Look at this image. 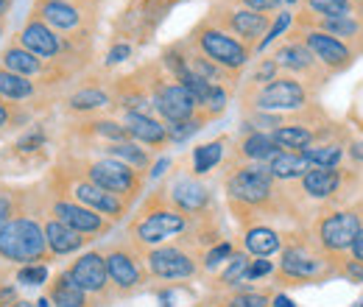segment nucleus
<instances>
[{
  "label": "nucleus",
  "instance_id": "f257e3e1",
  "mask_svg": "<svg viewBox=\"0 0 363 307\" xmlns=\"http://www.w3.org/2000/svg\"><path fill=\"white\" fill-rule=\"evenodd\" d=\"M279 252L282 257L274 271L279 285H321L338 277V257L327 255L311 232L291 235Z\"/></svg>",
  "mask_w": 363,
  "mask_h": 307
},
{
  "label": "nucleus",
  "instance_id": "f03ea898",
  "mask_svg": "<svg viewBox=\"0 0 363 307\" xmlns=\"http://www.w3.org/2000/svg\"><path fill=\"white\" fill-rule=\"evenodd\" d=\"M227 199L238 218L249 226V216L274 213L279 207V190L269 162H243L227 176Z\"/></svg>",
  "mask_w": 363,
  "mask_h": 307
},
{
  "label": "nucleus",
  "instance_id": "7ed1b4c3",
  "mask_svg": "<svg viewBox=\"0 0 363 307\" xmlns=\"http://www.w3.org/2000/svg\"><path fill=\"white\" fill-rule=\"evenodd\" d=\"M187 226H190V218L182 216L171 204L165 190H160L145 201L143 213L132 221V240L143 249H154V246L168 243L171 238L184 235Z\"/></svg>",
  "mask_w": 363,
  "mask_h": 307
},
{
  "label": "nucleus",
  "instance_id": "20e7f679",
  "mask_svg": "<svg viewBox=\"0 0 363 307\" xmlns=\"http://www.w3.org/2000/svg\"><path fill=\"white\" fill-rule=\"evenodd\" d=\"M48 257L50 252L40 221H34L31 216H17L6 223V229L0 232V260L31 265L48 263Z\"/></svg>",
  "mask_w": 363,
  "mask_h": 307
},
{
  "label": "nucleus",
  "instance_id": "39448f33",
  "mask_svg": "<svg viewBox=\"0 0 363 307\" xmlns=\"http://www.w3.org/2000/svg\"><path fill=\"white\" fill-rule=\"evenodd\" d=\"M104 263H106V277L109 285L118 296H129L137 294L145 282H148V268H145V249L137 246L135 240H121L112 243L104 252Z\"/></svg>",
  "mask_w": 363,
  "mask_h": 307
},
{
  "label": "nucleus",
  "instance_id": "423d86ee",
  "mask_svg": "<svg viewBox=\"0 0 363 307\" xmlns=\"http://www.w3.org/2000/svg\"><path fill=\"white\" fill-rule=\"evenodd\" d=\"M363 218L355 207H335V210H327L321 213L313 223V238L318 240V246L327 252V255H347L355 235L361 232Z\"/></svg>",
  "mask_w": 363,
  "mask_h": 307
},
{
  "label": "nucleus",
  "instance_id": "0eeeda50",
  "mask_svg": "<svg viewBox=\"0 0 363 307\" xmlns=\"http://www.w3.org/2000/svg\"><path fill=\"white\" fill-rule=\"evenodd\" d=\"M84 179H90L92 184H98L101 190L123 199L126 204H132L140 190H143V174L135 171L132 165L115 160V157H101L84 165Z\"/></svg>",
  "mask_w": 363,
  "mask_h": 307
},
{
  "label": "nucleus",
  "instance_id": "6e6552de",
  "mask_svg": "<svg viewBox=\"0 0 363 307\" xmlns=\"http://www.w3.org/2000/svg\"><path fill=\"white\" fill-rule=\"evenodd\" d=\"M193 43L199 45V53L207 56L213 65H218L221 70L235 73L240 70L246 62H249V48L235 40L232 34H227L221 26H210V23H201L193 34Z\"/></svg>",
  "mask_w": 363,
  "mask_h": 307
},
{
  "label": "nucleus",
  "instance_id": "1a4fd4ad",
  "mask_svg": "<svg viewBox=\"0 0 363 307\" xmlns=\"http://www.w3.org/2000/svg\"><path fill=\"white\" fill-rule=\"evenodd\" d=\"M145 268H148V277L154 279L179 282V279H193L201 271V263L190 249H184L179 243H162V246L145 249Z\"/></svg>",
  "mask_w": 363,
  "mask_h": 307
},
{
  "label": "nucleus",
  "instance_id": "9d476101",
  "mask_svg": "<svg viewBox=\"0 0 363 307\" xmlns=\"http://www.w3.org/2000/svg\"><path fill=\"white\" fill-rule=\"evenodd\" d=\"M255 106L260 112H296L308 106V89L294 76H277L266 87L257 89Z\"/></svg>",
  "mask_w": 363,
  "mask_h": 307
},
{
  "label": "nucleus",
  "instance_id": "9b49d317",
  "mask_svg": "<svg viewBox=\"0 0 363 307\" xmlns=\"http://www.w3.org/2000/svg\"><path fill=\"white\" fill-rule=\"evenodd\" d=\"M302 43L308 45V50L316 56V62L327 73H344L355 62V50L350 45L318 31V28H311V26L302 31Z\"/></svg>",
  "mask_w": 363,
  "mask_h": 307
},
{
  "label": "nucleus",
  "instance_id": "f8f14e48",
  "mask_svg": "<svg viewBox=\"0 0 363 307\" xmlns=\"http://www.w3.org/2000/svg\"><path fill=\"white\" fill-rule=\"evenodd\" d=\"M87 296H98V299H109L112 296V285H109V277H106V263H104V255L101 252H87L82 255L79 260L67 265L65 271Z\"/></svg>",
  "mask_w": 363,
  "mask_h": 307
},
{
  "label": "nucleus",
  "instance_id": "ddd939ff",
  "mask_svg": "<svg viewBox=\"0 0 363 307\" xmlns=\"http://www.w3.org/2000/svg\"><path fill=\"white\" fill-rule=\"evenodd\" d=\"M70 199L79 201V204H84V207H90L92 213L104 216L106 221H121L129 213V204L123 199L101 190L98 184H92L90 179H84V176H76L70 182Z\"/></svg>",
  "mask_w": 363,
  "mask_h": 307
},
{
  "label": "nucleus",
  "instance_id": "4468645a",
  "mask_svg": "<svg viewBox=\"0 0 363 307\" xmlns=\"http://www.w3.org/2000/svg\"><path fill=\"white\" fill-rule=\"evenodd\" d=\"M50 216L59 218L62 223H67L70 229L87 235V238H95V235H106L112 229V221H106L104 216L92 213L90 207L73 201V199H56L53 207H50Z\"/></svg>",
  "mask_w": 363,
  "mask_h": 307
},
{
  "label": "nucleus",
  "instance_id": "2eb2a0df",
  "mask_svg": "<svg viewBox=\"0 0 363 307\" xmlns=\"http://www.w3.org/2000/svg\"><path fill=\"white\" fill-rule=\"evenodd\" d=\"M154 109L171 126V123H182V121L196 118L199 104L182 84H157V89H154Z\"/></svg>",
  "mask_w": 363,
  "mask_h": 307
},
{
  "label": "nucleus",
  "instance_id": "dca6fc26",
  "mask_svg": "<svg viewBox=\"0 0 363 307\" xmlns=\"http://www.w3.org/2000/svg\"><path fill=\"white\" fill-rule=\"evenodd\" d=\"M168 199H171V204L179 210L182 216H187V218H199V216H204L213 207L210 187H204L201 182H196L190 176H182V179H177L168 187Z\"/></svg>",
  "mask_w": 363,
  "mask_h": 307
},
{
  "label": "nucleus",
  "instance_id": "f3484780",
  "mask_svg": "<svg viewBox=\"0 0 363 307\" xmlns=\"http://www.w3.org/2000/svg\"><path fill=\"white\" fill-rule=\"evenodd\" d=\"M347 184L344 168H311L299 179V187L313 201H335Z\"/></svg>",
  "mask_w": 363,
  "mask_h": 307
},
{
  "label": "nucleus",
  "instance_id": "a211bd4d",
  "mask_svg": "<svg viewBox=\"0 0 363 307\" xmlns=\"http://www.w3.org/2000/svg\"><path fill=\"white\" fill-rule=\"evenodd\" d=\"M221 26H227L235 37H240L243 43H257L260 37L269 34L272 28V20L269 14H260V11H252V9H235L227 11L221 17Z\"/></svg>",
  "mask_w": 363,
  "mask_h": 307
},
{
  "label": "nucleus",
  "instance_id": "6ab92c4d",
  "mask_svg": "<svg viewBox=\"0 0 363 307\" xmlns=\"http://www.w3.org/2000/svg\"><path fill=\"white\" fill-rule=\"evenodd\" d=\"M45 240H48V252L50 255H56V257H62V255H76L79 249H84V243H90L92 238L87 235H82V232H76V229H70L67 223H62L59 218H50L45 221Z\"/></svg>",
  "mask_w": 363,
  "mask_h": 307
},
{
  "label": "nucleus",
  "instance_id": "aec40b11",
  "mask_svg": "<svg viewBox=\"0 0 363 307\" xmlns=\"http://www.w3.org/2000/svg\"><path fill=\"white\" fill-rule=\"evenodd\" d=\"M274 62L291 73H302V76H316V73H327L316 62V56L308 50V45L302 40H291L288 45H282L274 53Z\"/></svg>",
  "mask_w": 363,
  "mask_h": 307
},
{
  "label": "nucleus",
  "instance_id": "412c9836",
  "mask_svg": "<svg viewBox=\"0 0 363 307\" xmlns=\"http://www.w3.org/2000/svg\"><path fill=\"white\" fill-rule=\"evenodd\" d=\"M123 129L129 132V137H135L143 145H151V148H160L168 143V126L160 123L157 118H151L148 112H126Z\"/></svg>",
  "mask_w": 363,
  "mask_h": 307
},
{
  "label": "nucleus",
  "instance_id": "4be33fe9",
  "mask_svg": "<svg viewBox=\"0 0 363 307\" xmlns=\"http://www.w3.org/2000/svg\"><path fill=\"white\" fill-rule=\"evenodd\" d=\"M20 48H26L34 56L53 59L62 50V43H59V37L53 34L50 26H45L43 20H31V23H26V28L20 34Z\"/></svg>",
  "mask_w": 363,
  "mask_h": 307
},
{
  "label": "nucleus",
  "instance_id": "5701e85b",
  "mask_svg": "<svg viewBox=\"0 0 363 307\" xmlns=\"http://www.w3.org/2000/svg\"><path fill=\"white\" fill-rule=\"evenodd\" d=\"M243 249L249 257H272L282 249V235L266 223H252L243 232Z\"/></svg>",
  "mask_w": 363,
  "mask_h": 307
},
{
  "label": "nucleus",
  "instance_id": "b1692460",
  "mask_svg": "<svg viewBox=\"0 0 363 307\" xmlns=\"http://www.w3.org/2000/svg\"><path fill=\"white\" fill-rule=\"evenodd\" d=\"M299 23H308L311 28H318L341 43H352L363 34V20L361 14H347V17H308V20H299Z\"/></svg>",
  "mask_w": 363,
  "mask_h": 307
},
{
  "label": "nucleus",
  "instance_id": "393cba45",
  "mask_svg": "<svg viewBox=\"0 0 363 307\" xmlns=\"http://www.w3.org/2000/svg\"><path fill=\"white\" fill-rule=\"evenodd\" d=\"M272 134L274 145L279 148V151H294V154H302L305 148H311V145H316L318 140L324 137L321 132L316 129H308V126H277ZM324 143V140H321Z\"/></svg>",
  "mask_w": 363,
  "mask_h": 307
},
{
  "label": "nucleus",
  "instance_id": "a878e982",
  "mask_svg": "<svg viewBox=\"0 0 363 307\" xmlns=\"http://www.w3.org/2000/svg\"><path fill=\"white\" fill-rule=\"evenodd\" d=\"M48 302L53 307H92L90 296L65 271L53 277V282L48 288Z\"/></svg>",
  "mask_w": 363,
  "mask_h": 307
},
{
  "label": "nucleus",
  "instance_id": "bb28decb",
  "mask_svg": "<svg viewBox=\"0 0 363 307\" xmlns=\"http://www.w3.org/2000/svg\"><path fill=\"white\" fill-rule=\"evenodd\" d=\"M40 17L45 20V26L59 28V31H70L82 23V11L67 0H43L40 3Z\"/></svg>",
  "mask_w": 363,
  "mask_h": 307
},
{
  "label": "nucleus",
  "instance_id": "cd10ccee",
  "mask_svg": "<svg viewBox=\"0 0 363 307\" xmlns=\"http://www.w3.org/2000/svg\"><path fill=\"white\" fill-rule=\"evenodd\" d=\"M269 171H272L274 182H299L302 176L311 171V162L302 154L277 151L272 160H269Z\"/></svg>",
  "mask_w": 363,
  "mask_h": 307
},
{
  "label": "nucleus",
  "instance_id": "c85d7f7f",
  "mask_svg": "<svg viewBox=\"0 0 363 307\" xmlns=\"http://www.w3.org/2000/svg\"><path fill=\"white\" fill-rule=\"evenodd\" d=\"M277 151H279V148L274 145V140L269 132H249L243 137L240 148H238V154H240L243 162H269Z\"/></svg>",
  "mask_w": 363,
  "mask_h": 307
},
{
  "label": "nucleus",
  "instance_id": "c756f323",
  "mask_svg": "<svg viewBox=\"0 0 363 307\" xmlns=\"http://www.w3.org/2000/svg\"><path fill=\"white\" fill-rule=\"evenodd\" d=\"M302 157L311 162V168H338L344 160V145L338 140H324L302 151Z\"/></svg>",
  "mask_w": 363,
  "mask_h": 307
},
{
  "label": "nucleus",
  "instance_id": "7c9ffc66",
  "mask_svg": "<svg viewBox=\"0 0 363 307\" xmlns=\"http://www.w3.org/2000/svg\"><path fill=\"white\" fill-rule=\"evenodd\" d=\"M3 67L17 76H37L43 70V62L34 53H28L26 48H9L3 53Z\"/></svg>",
  "mask_w": 363,
  "mask_h": 307
},
{
  "label": "nucleus",
  "instance_id": "2f4dec72",
  "mask_svg": "<svg viewBox=\"0 0 363 307\" xmlns=\"http://www.w3.org/2000/svg\"><path fill=\"white\" fill-rule=\"evenodd\" d=\"M106 157H115V160H121V162L132 165V168H135V171H140V174H143V171L151 165L148 151H145V148H140L137 143H129V140L106 145Z\"/></svg>",
  "mask_w": 363,
  "mask_h": 307
},
{
  "label": "nucleus",
  "instance_id": "473e14b6",
  "mask_svg": "<svg viewBox=\"0 0 363 307\" xmlns=\"http://www.w3.org/2000/svg\"><path fill=\"white\" fill-rule=\"evenodd\" d=\"M252 263V257L246 252H235L227 260V268L216 277V288L224 291V288H238L240 282H246V268Z\"/></svg>",
  "mask_w": 363,
  "mask_h": 307
},
{
  "label": "nucleus",
  "instance_id": "72a5a7b5",
  "mask_svg": "<svg viewBox=\"0 0 363 307\" xmlns=\"http://www.w3.org/2000/svg\"><path fill=\"white\" fill-rule=\"evenodd\" d=\"M221 157H224V140H213V143H204V145L193 148V174H210L221 162Z\"/></svg>",
  "mask_w": 363,
  "mask_h": 307
},
{
  "label": "nucleus",
  "instance_id": "f704fd0d",
  "mask_svg": "<svg viewBox=\"0 0 363 307\" xmlns=\"http://www.w3.org/2000/svg\"><path fill=\"white\" fill-rule=\"evenodd\" d=\"M31 95H34V84L26 82V76H17V73H9L6 67H0V98L26 101Z\"/></svg>",
  "mask_w": 363,
  "mask_h": 307
},
{
  "label": "nucleus",
  "instance_id": "c9c22d12",
  "mask_svg": "<svg viewBox=\"0 0 363 307\" xmlns=\"http://www.w3.org/2000/svg\"><path fill=\"white\" fill-rule=\"evenodd\" d=\"M305 3L313 11V17H347V14H358L355 9L363 0H305Z\"/></svg>",
  "mask_w": 363,
  "mask_h": 307
},
{
  "label": "nucleus",
  "instance_id": "e433bc0d",
  "mask_svg": "<svg viewBox=\"0 0 363 307\" xmlns=\"http://www.w3.org/2000/svg\"><path fill=\"white\" fill-rule=\"evenodd\" d=\"M106 104H109V95H106L104 89H95V87L79 89V92L70 98V109H76V112L101 109V106H106Z\"/></svg>",
  "mask_w": 363,
  "mask_h": 307
},
{
  "label": "nucleus",
  "instance_id": "4c0bfd02",
  "mask_svg": "<svg viewBox=\"0 0 363 307\" xmlns=\"http://www.w3.org/2000/svg\"><path fill=\"white\" fill-rule=\"evenodd\" d=\"M224 307H272V296L263 291H235L227 296Z\"/></svg>",
  "mask_w": 363,
  "mask_h": 307
},
{
  "label": "nucleus",
  "instance_id": "58836bf2",
  "mask_svg": "<svg viewBox=\"0 0 363 307\" xmlns=\"http://www.w3.org/2000/svg\"><path fill=\"white\" fill-rule=\"evenodd\" d=\"M204 123H207V115H196V118H190V121L171 123V126H168V140H174V143H184L187 137H193L196 132H201V129H204Z\"/></svg>",
  "mask_w": 363,
  "mask_h": 307
},
{
  "label": "nucleus",
  "instance_id": "ea45409f",
  "mask_svg": "<svg viewBox=\"0 0 363 307\" xmlns=\"http://www.w3.org/2000/svg\"><path fill=\"white\" fill-rule=\"evenodd\" d=\"M232 255H235V246H232L229 240H221V243L210 246V249H207V252L201 255V268L213 271V268H218L221 263H227Z\"/></svg>",
  "mask_w": 363,
  "mask_h": 307
},
{
  "label": "nucleus",
  "instance_id": "a19ab883",
  "mask_svg": "<svg viewBox=\"0 0 363 307\" xmlns=\"http://www.w3.org/2000/svg\"><path fill=\"white\" fill-rule=\"evenodd\" d=\"M17 282L20 285H45L48 282V265L45 263H31V265H23L17 271Z\"/></svg>",
  "mask_w": 363,
  "mask_h": 307
},
{
  "label": "nucleus",
  "instance_id": "79ce46f5",
  "mask_svg": "<svg viewBox=\"0 0 363 307\" xmlns=\"http://www.w3.org/2000/svg\"><path fill=\"white\" fill-rule=\"evenodd\" d=\"M338 277L352 282V285H363V263L361 260H352V257H338Z\"/></svg>",
  "mask_w": 363,
  "mask_h": 307
},
{
  "label": "nucleus",
  "instance_id": "37998d69",
  "mask_svg": "<svg viewBox=\"0 0 363 307\" xmlns=\"http://www.w3.org/2000/svg\"><path fill=\"white\" fill-rule=\"evenodd\" d=\"M90 126L98 137H106V140H112V143H123V140H129V132H126L121 123H115V121H95V123H90Z\"/></svg>",
  "mask_w": 363,
  "mask_h": 307
},
{
  "label": "nucleus",
  "instance_id": "c03bdc74",
  "mask_svg": "<svg viewBox=\"0 0 363 307\" xmlns=\"http://www.w3.org/2000/svg\"><path fill=\"white\" fill-rule=\"evenodd\" d=\"M288 26H291V11H282V14L274 20V26L269 28V34H266V37L257 43V50H266V48H269V45H272L274 40H277V37H279V34L288 28Z\"/></svg>",
  "mask_w": 363,
  "mask_h": 307
},
{
  "label": "nucleus",
  "instance_id": "a18cd8bd",
  "mask_svg": "<svg viewBox=\"0 0 363 307\" xmlns=\"http://www.w3.org/2000/svg\"><path fill=\"white\" fill-rule=\"evenodd\" d=\"M277 70H279V65H277L274 59H266L263 65H257V67H255L252 82H255V84H260V87H266L269 82H274V79H277Z\"/></svg>",
  "mask_w": 363,
  "mask_h": 307
},
{
  "label": "nucleus",
  "instance_id": "49530a36",
  "mask_svg": "<svg viewBox=\"0 0 363 307\" xmlns=\"http://www.w3.org/2000/svg\"><path fill=\"white\" fill-rule=\"evenodd\" d=\"M269 274H274V263L266 260V257H257V260H252L249 268H246V282L263 279V277H269Z\"/></svg>",
  "mask_w": 363,
  "mask_h": 307
},
{
  "label": "nucleus",
  "instance_id": "de8ad7c7",
  "mask_svg": "<svg viewBox=\"0 0 363 307\" xmlns=\"http://www.w3.org/2000/svg\"><path fill=\"white\" fill-rule=\"evenodd\" d=\"M129 56H132V45L118 43V45H112V50L106 53V65H121V62H126Z\"/></svg>",
  "mask_w": 363,
  "mask_h": 307
},
{
  "label": "nucleus",
  "instance_id": "09e8293b",
  "mask_svg": "<svg viewBox=\"0 0 363 307\" xmlns=\"http://www.w3.org/2000/svg\"><path fill=\"white\" fill-rule=\"evenodd\" d=\"M246 9H252V11H260V14H269V11H274L282 0H240Z\"/></svg>",
  "mask_w": 363,
  "mask_h": 307
},
{
  "label": "nucleus",
  "instance_id": "8fccbe9b",
  "mask_svg": "<svg viewBox=\"0 0 363 307\" xmlns=\"http://www.w3.org/2000/svg\"><path fill=\"white\" fill-rule=\"evenodd\" d=\"M14 216V204H11V199L9 196H0V232L6 229V223L11 221Z\"/></svg>",
  "mask_w": 363,
  "mask_h": 307
},
{
  "label": "nucleus",
  "instance_id": "3c124183",
  "mask_svg": "<svg viewBox=\"0 0 363 307\" xmlns=\"http://www.w3.org/2000/svg\"><path fill=\"white\" fill-rule=\"evenodd\" d=\"M37 145H43V132H34V134H26L23 140H20V151H34Z\"/></svg>",
  "mask_w": 363,
  "mask_h": 307
},
{
  "label": "nucleus",
  "instance_id": "603ef678",
  "mask_svg": "<svg viewBox=\"0 0 363 307\" xmlns=\"http://www.w3.org/2000/svg\"><path fill=\"white\" fill-rule=\"evenodd\" d=\"M350 257H352V260H361L363 263V226H361V232L355 235L352 246H350Z\"/></svg>",
  "mask_w": 363,
  "mask_h": 307
},
{
  "label": "nucleus",
  "instance_id": "864d4df0",
  "mask_svg": "<svg viewBox=\"0 0 363 307\" xmlns=\"http://www.w3.org/2000/svg\"><path fill=\"white\" fill-rule=\"evenodd\" d=\"M350 157H352L355 162H363V140H358V143L350 145Z\"/></svg>",
  "mask_w": 363,
  "mask_h": 307
},
{
  "label": "nucleus",
  "instance_id": "5fc2aeb1",
  "mask_svg": "<svg viewBox=\"0 0 363 307\" xmlns=\"http://www.w3.org/2000/svg\"><path fill=\"white\" fill-rule=\"evenodd\" d=\"M272 307H296V305H294V302H291L285 294H277V296L272 299Z\"/></svg>",
  "mask_w": 363,
  "mask_h": 307
},
{
  "label": "nucleus",
  "instance_id": "6e6d98bb",
  "mask_svg": "<svg viewBox=\"0 0 363 307\" xmlns=\"http://www.w3.org/2000/svg\"><path fill=\"white\" fill-rule=\"evenodd\" d=\"M168 168V160H160L157 165H154V171H151V179H157V176H162V171Z\"/></svg>",
  "mask_w": 363,
  "mask_h": 307
},
{
  "label": "nucleus",
  "instance_id": "4d7b16f0",
  "mask_svg": "<svg viewBox=\"0 0 363 307\" xmlns=\"http://www.w3.org/2000/svg\"><path fill=\"white\" fill-rule=\"evenodd\" d=\"M6 123H9V109L0 104V126H6Z\"/></svg>",
  "mask_w": 363,
  "mask_h": 307
},
{
  "label": "nucleus",
  "instance_id": "13d9d810",
  "mask_svg": "<svg viewBox=\"0 0 363 307\" xmlns=\"http://www.w3.org/2000/svg\"><path fill=\"white\" fill-rule=\"evenodd\" d=\"M9 9H11V0H0V17H3Z\"/></svg>",
  "mask_w": 363,
  "mask_h": 307
},
{
  "label": "nucleus",
  "instance_id": "bf43d9fd",
  "mask_svg": "<svg viewBox=\"0 0 363 307\" xmlns=\"http://www.w3.org/2000/svg\"><path fill=\"white\" fill-rule=\"evenodd\" d=\"M11 307H37V302H26V299H20V302H14Z\"/></svg>",
  "mask_w": 363,
  "mask_h": 307
},
{
  "label": "nucleus",
  "instance_id": "052dcab7",
  "mask_svg": "<svg viewBox=\"0 0 363 307\" xmlns=\"http://www.w3.org/2000/svg\"><path fill=\"white\" fill-rule=\"evenodd\" d=\"M37 307H50V302H48V296H43V299H37Z\"/></svg>",
  "mask_w": 363,
  "mask_h": 307
},
{
  "label": "nucleus",
  "instance_id": "680f3d73",
  "mask_svg": "<svg viewBox=\"0 0 363 307\" xmlns=\"http://www.w3.org/2000/svg\"><path fill=\"white\" fill-rule=\"evenodd\" d=\"M355 210L361 213V218H363V199H361V201H358V204H355Z\"/></svg>",
  "mask_w": 363,
  "mask_h": 307
},
{
  "label": "nucleus",
  "instance_id": "e2e57ef3",
  "mask_svg": "<svg viewBox=\"0 0 363 307\" xmlns=\"http://www.w3.org/2000/svg\"><path fill=\"white\" fill-rule=\"evenodd\" d=\"M352 307H363V296H361V299H358V305H352Z\"/></svg>",
  "mask_w": 363,
  "mask_h": 307
},
{
  "label": "nucleus",
  "instance_id": "0e129e2a",
  "mask_svg": "<svg viewBox=\"0 0 363 307\" xmlns=\"http://www.w3.org/2000/svg\"><path fill=\"white\" fill-rule=\"evenodd\" d=\"M285 3H296V0H285Z\"/></svg>",
  "mask_w": 363,
  "mask_h": 307
}]
</instances>
